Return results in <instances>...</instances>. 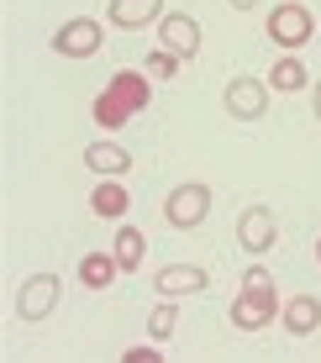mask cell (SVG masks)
I'll return each instance as SVG.
<instances>
[{
  "label": "cell",
  "instance_id": "obj_9",
  "mask_svg": "<svg viewBox=\"0 0 321 363\" xmlns=\"http://www.w3.org/2000/svg\"><path fill=\"white\" fill-rule=\"evenodd\" d=\"M53 48L64 58H90L95 48H101V21L95 16H74V21H64V27L53 32Z\"/></svg>",
  "mask_w": 321,
  "mask_h": 363
},
{
  "label": "cell",
  "instance_id": "obj_17",
  "mask_svg": "<svg viewBox=\"0 0 321 363\" xmlns=\"http://www.w3.org/2000/svg\"><path fill=\"white\" fill-rule=\"evenodd\" d=\"M269 84H274L279 95H295V90H305V84H311V74H305L300 58H279L274 74H269Z\"/></svg>",
  "mask_w": 321,
  "mask_h": 363
},
{
  "label": "cell",
  "instance_id": "obj_2",
  "mask_svg": "<svg viewBox=\"0 0 321 363\" xmlns=\"http://www.w3.org/2000/svg\"><path fill=\"white\" fill-rule=\"evenodd\" d=\"M264 32H269V43H274V48H305L316 37V16L300 6V0H285V6L269 11Z\"/></svg>",
  "mask_w": 321,
  "mask_h": 363
},
{
  "label": "cell",
  "instance_id": "obj_12",
  "mask_svg": "<svg viewBox=\"0 0 321 363\" xmlns=\"http://www.w3.org/2000/svg\"><path fill=\"white\" fill-rule=\"evenodd\" d=\"M84 169H95L101 179H121V174L132 169V153L121 143H90L84 147Z\"/></svg>",
  "mask_w": 321,
  "mask_h": 363
},
{
  "label": "cell",
  "instance_id": "obj_16",
  "mask_svg": "<svg viewBox=\"0 0 321 363\" xmlns=\"http://www.w3.org/2000/svg\"><path fill=\"white\" fill-rule=\"evenodd\" d=\"M142 232L137 227H121L116 232V242H111V253H116V264H121V274H132V269H142Z\"/></svg>",
  "mask_w": 321,
  "mask_h": 363
},
{
  "label": "cell",
  "instance_id": "obj_6",
  "mask_svg": "<svg viewBox=\"0 0 321 363\" xmlns=\"http://www.w3.org/2000/svg\"><path fill=\"white\" fill-rule=\"evenodd\" d=\"M274 316H279V290H242L232 300V327H242V332L269 327Z\"/></svg>",
  "mask_w": 321,
  "mask_h": 363
},
{
  "label": "cell",
  "instance_id": "obj_10",
  "mask_svg": "<svg viewBox=\"0 0 321 363\" xmlns=\"http://www.w3.org/2000/svg\"><path fill=\"white\" fill-rule=\"evenodd\" d=\"M153 290H158V295H169V300H179V295H201V290H205V269H201V264H169V269H158Z\"/></svg>",
  "mask_w": 321,
  "mask_h": 363
},
{
  "label": "cell",
  "instance_id": "obj_14",
  "mask_svg": "<svg viewBox=\"0 0 321 363\" xmlns=\"http://www.w3.org/2000/svg\"><path fill=\"white\" fill-rule=\"evenodd\" d=\"M116 274H121L116 253H84V258H79V284H84V290H95V295L111 290V279H116Z\"/></svg>",
  "mask_w": 321,
  "mask_h": 363
},
{
  "label": "cell",
  "instance_id": "obj_1",
  "mask_svg": "<svg viewBox=\"0 0 321 363\" xmlns=\"http://www.w3.org/2000/svg\"><path fill=\"white\" fill-rule=\"evenodd\" d=\"M147 100H153V84H147V74H137V69H121L116 79H111L106 90L95 95V121H101L106 132H116L127 116L147 111Z\"/></svg>",
  "mask_w": 321,
  "mask_h": 363
},
{
  "label": "cell",
  "instance_id": "obj_5",
  "mask_svg": "<svg viewBox=\"0 0 321 363\" xmlns=\"http://www.w3.org/2000/svg\"><path fill=\"white\" fill-rule=\"evenodd\" d=\"M237 242L248 247V253H274V242H279L274 211H269V206H248V211L237 216Z\"/></svg>",
  "mask_w": 321,
  "mask_h": 363
},
{
  "label": "cell",
  "instance_id": "obj_18",
  "mask_svg": "<svg viewBox=\"0 0 321 363\" xmlns=\"http://www.w3.org/2000/svg\"><path fill=\"white\" fill-rule=\"evenodd\" d=\"M174 327H179V306L164 295L153 306V316H147V337H174Z\"/></svg>",
  "mask_w": 321,
  "mask_h": 363
},
{
  "label": "cell",
  "instance_id": "obj_3",
  "mask_svg": "<svg viewBox=\"0 0 321 363\" xmlns=\"http://www.w3.org/2000/svg\"><path fill=\"white\" fill-rule=\"evenodd\" d=\"M58 295H64V279H58V274H32L16 290V316L21 321H47L53 306H58Z\"/></svg>",
  "mask_w": 321,
  "mask_h": 363
},
{
  "label": "cell",
  "instance_id": "obj_23",
  "mask_svg": "<svg viewBox=\"0 0 321 363\" xmlns=\"http://www.w3.org/2000/svg\"><path fill=\"white\" fill-rule=\"evenodd\" d=\"M316 121H321V79H316Z\"/></svg>",
  "mask_w": 321,
  "mask_h": 363
},
{
  "label": "cell",
  "instance_id": "obj_13",
  "mask_svg": "<svg viewBox=\"0 0 321 363\" xmlns=\"http://www.w3.org/2000/svg\"><path fill=\"white\" fill-rule=\"evenodd\" d=\"M279 321H285L295 337H311L321 327V300L316 295H290L285 306H279Z\"/></svg>",
  "mask_w": 321,
  "mask_h": 363
},
{
  "label": "cell",
  "instance_id": "obj_7",
  "mask_svg": "<svg viewBox=\"0 0 321 363\" xmlns=\"http://www.w3.org/2000/svg\"><path fill=\"white\" fill-rule=\"evenodd\" d=\"M221 106L237 121H258L269 111V79H232L227 95H221Z\"/></svg>",
  "mask_w": 321,
  "mask_h": 363
},
{
  "label": "cell",
  "instance_id": "obj_8",
  "mask_svg": "<svg viewBox=\"0 0 321 363\" xmlns=\"http://www.w3.org/2000/svg\"><path fill=\"white\" fill-rule=\"evenodd\" d=\"M158 43H164L174 58H195V53H201V21L184 16V11H164V21H158Z\"/></svg>",
  "mask_w": 321,
  "mask_h": 363
},
{
  "label": "cell",
  "instance_id": "obj_4",
  "mask_svg": "<svg viewBox=\"0 0 321 363\" xmlns=\"http://www.w3.org/2000/svg\"><path fill=\"white\" fill-rule=\"evenodd\" d=\"M205 211H211V190H205V184H179V190L164 200L169 227H179V232L201 227V221H205Z\"/></svg>",
  "mask_w": 321,
  "mask_h": 363
},
{
  "label": "cell",
  "instance_id": "obj_20",
  "mask_svg": "<svg viewBox=\"0 0 321 363\" xmlns=\"http://www.w3.org/2000/svg\"><path fill=\"white\" fill-rule=\"evenodd\" d=\"M242 290H274V274H269L264 264H253L248 274H242Z\"/></svg>",
  "mask_w": 321,
  "mask_h": 363
},
{
  "label": "cell",
  "instance_id": "obj_24",
  "mask_svg": "<svg viewBox=\"0 0 321 363\" xmlns=\"http://www.w3.org/2000/svg\"><path fill=\"white\" fill-rule=\"evenodd\" d=\"M316 264H321V237H316Z\"/></svg>",
  "mask_w": 321,
  "mask_h": 363
},
{
  "label": "cell",
  "instance_id": "obj_11",
  "mask_svg": "<svg viewBox=\"0 0 321 363\" xmlns=\"http://www.w3.org/2000/svg\"><path fill=\"white\" fill-rule=\"evenodd\" d=\"M111 27H121V32H137L147 27V21H164V0H111Z\"/></svg>",
  "mask_w": 321,
  "mask_h": 363
},
{
  "label": "cell",
  "instance_id": "obj_22",
  "mask_svg": "<svg viewBox=\"0 0 321 363\" xmlns=\"http://www.w3.org/2000/svg\"><path fill=\"white\" fill-rule=\"evenodd\" d=\"M258 6V0H232V11H253Z\"/></svg>",
  "mask_w": 321,
  "mask_h": 363
},
{
  "label": "cell",
  "instance_id": "obj_15",
  "mask_svg": "<svg viewBox=\"0 0 321 363\" xmlns=\"http://www.w3.org/2000/svg\"><path fill=\"white\" fill-rule=\"evenodd\" d=\"M127 206H132V195L121 190V179H101L90 190V211H95V216H106V221H121V216H127Z\"/></svg>",
  "mask_w": 321,
  "mask_h": 363
},
{
  "label": "cell",
  "instance_id": "obj_21",
  "mask_svg": "<svg viewBox=\"0 0 321 363\" xmlns=\"http://www.w3.org/2000/svg\"><path fill=\"white\" fill-rule=\"evenodd\" d=\"M127 363H158V347H132Z\"/></svg>",
  "mask_w": 321,
  "mask_h": 363
},
{
  "label": "cell",
  "instance_id": "obj_19",
  "mask_svg": "<svg viewBox=\"0 0 321 363\" xmlns=\"http://www.w3.org/2000/svg\"><path fill=\"white\" fill-rule=\"evenodd\" d=\"M179 69V58L169 53V48H158V53H147V74H153V79H169V74Z\"/></svg>",
  "mask_w": 321,
  "mask_h": 363
}]
</instances>
